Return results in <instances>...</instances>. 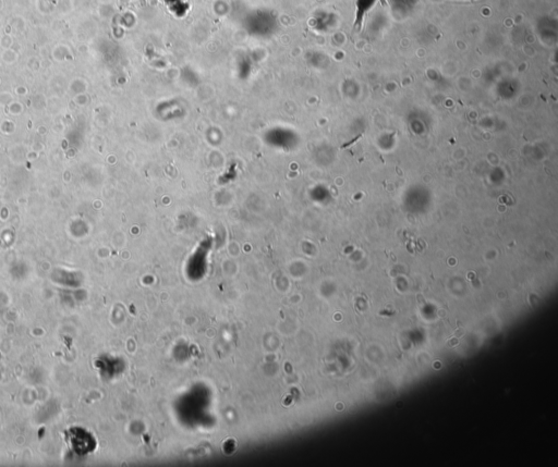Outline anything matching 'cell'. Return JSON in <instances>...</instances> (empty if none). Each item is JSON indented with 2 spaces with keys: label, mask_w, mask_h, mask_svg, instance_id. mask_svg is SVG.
Segmentation results:
<instances>
[{
  "label": "cell",
  "mask_w": 558,
  "mask_h": 467,
  "mask_svg": "<svg viewBox=\"0 0 558 467\" xmlns=\"http://www.w3.org/2000/svg\"><path fill=\"white\" fill-rule=\"evenodd\" d=\"M376 3V0H357V17H356V28L361 25L362 22L364 13L370 11L373 5Z\"/></svg>",
  "instance_id": "1"
}]
</instances>
